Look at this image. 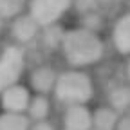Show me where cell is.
Listing matches in <instances>:
<instances>
[{"label": "cell", "instance_id": "cell-15", "mask_svg": "<svg viewBox=\"0 0 130 130\" xmlns=\"http://www.w3.org/2000/svg\"><path fill=\"white\" fill-rule=\"evenodd\" d=\"M27 11V0H0V16L7 22Z\"/></svg>", "mask_w": 130, "mask_h": 130}, {"label": "cell", "instance_id": "cell-19", "mask_svg": "<svg viewBox=\"0 0 130 130\" xmlns=\"http://www.w3.org/2000/svg\"><path fill=\"white\" fill-rule=\"evenodd\" d=\"M114 130H130V114H121Z\"/></svg>", "mask_w": 130, "mask_h": 130}, {"label": "cell", "instance_id": "cell-6", "mask_svg": "<svg viewBox=\"0 0 130 130\" xmlns=\"http://www.w3.org/2000/svg\"><path fill=\"white\" fill-rule=\"evenodd\" d=\"M32 90L27 83L16 81V83L0 90V110L4 112H27V107L31 103Z\"/></svg>", "mask_w": 130, "mask_h": 130}, {"label": "cell", "instance_id": "cell-21", "mask_svg": "<svg viewBox=\"0 0 130 130\" xmlns=\"http://www.w3.org/2000/svg\"><path fill=\"white\" fill-rule=\"evenodd\" d=\"M4 29H6V20L2 18V16H0V36L4 35Z\"/></svg>", "mask_w": 130, "mask_h": 130}, {"label": "cell", "instance_id": "cell-2", "mask_svg": "<svg viewBox=\"0 0 130 130\" xmlns=\"http://www.w3.org/2000/svg\"><path fill=\"white\" fill-rule=\"evenodd\" d=\"M96 94V83L87 69H74L67 67L60 71L56 87L53 92V98L61 103L63 107L67 105H89L94 100Z\"/></svg>", "mask_w": 130, "mask_h": 130}, {"label": "cell", "instance_id": "cell-13", "mask_svg": "<svg viewBox=\"0 0 130 130\" xmlns=\"http://www.w3.org/2000/svg\"><path fill=\"white\" fill-rule=\"evenodd\" d=\"M121 114L118 110H114L110 105H100L92 108V128L96 130H114L118 125Z\"/></svg>", "mask_w": 130, "mask_h": 130}, {"label": "cell", "instance_id": "cell-17", "mask_svg": "<svg viewBox=\"0 0 130 130\" xmlns=\"http://www.w3.org/2000/svg\"><path fill=\"white\" fill-rule=\"evenodd\" d=\"M100 0H72V9L81 16L85 13H90V11H98L100 9Z\"/></svg>", "mask_w": 130, "mask_h": 130}, {"label": "cell", "instance_id": "cell-5", "mask_svg": "<svg viewBox=\"0 0 130 130\" xmlns=\"http://www.w3.org/2000/svg\"><path fill=\"white\" fill-rule=\"evenodd\" d=\"M40 31H42V25L27 11L14 16L13 20H9V36H11L14 45L25 47L29 43L38 42Z\"/></svg>", "mask_w": 130, "mask_h": 130}, {"label": "cell", "instance_id": "cell-3", "mask_svg": "<svg viewBox=\"0 0 130 130\" xmlns=\"http://www.w3.org/2000/svg\"><path fill=\"white\" fill-rule=\"evenodd\" d=\"M25 72V53L20 45H7L0 54V90L20 81Z\"/></svg>", "mask_w": 130, "mask_h": 130}, {"label": "cell", "instance_id": "cell-10", "mask_svg": "<svg viewBox=\"0 0 130 130\" xmlns=\"http://www.w3.org/2000/svg\"><path fill=\"white\" fill-rule=\"evenodd\" d=\"M107 105H110L114 110L119 114H128L130 112V83L123 81V83L112 85L107 92Z\"/></svg>", "mask_w": 130, "mask_h": 130}, {"label": "cell", "instance_id": "cell-8", "mask_svg": "<svg viewBox=\"0 0 130 130\" xmlns=\"http://www.w3.org/2000/svg\"><path fill=\"white\" fill-rule=\"evenodd\" d=\"M110 42L118 54L125 58L130 56V9L116 16L110 27Z\"/></svg>", "mask_w": 130, "mask_h": 130}, {"label": "cell", "instance_id": "cell-20", "mask_svg": "<svg viewBox=\"0 0 130 130\" xmlns=\"http://www.w3.org/2000/svg\"><path fill=\"white\" fill-rule=\"evenodd\" d=\"M125 81H128V83H130V56H128L126 61H125Z\"/></svg>", "mask_w": 130, "mask_h": 130}, {"label": "cell", "instance_id": "cell-4", "mask_svg": "<svg viewBox=\"0 0 130 130\" xmlns=\"http://www.w3.org/2000/svg\"><path fill=\"white\" fill-rule=\"evenodd\" d=\"M69 11H72V0H27V13L42 27L60 24Z\"/></svg>", "mask_w": 130, "mask_h": 130}, {"label": "cell", "instance_id": "cell-7", "mask_svg": "<svg viewBox=\"0 0 130 130\" xmlns=\"http://www.w3.org/2000/svg\"><path fill=\"white\" fill-rule=\"evenodd\" d=\"M60 71L49 63H40L36 67H32L27 74V85L32 90V94H45L53 96L56 79H58Z\"/></svg>", "mask_w": 130, "mask_h": 130}, {"label": "cell", "instance_id": "cell-1", "mask_svg": "<svg viewBox=\"0 0 130 130\" xmlns=\"http://www.w3.org/2000/svg\"><path fill=\"white\" fill-rule=\"evenodd\" d=\"M105 42L100 32L89 31L81 25H74L65 31L60 53L69 67L89 69L105 58Z\"/></svg>", "mask_w": 130, "mask_h": 130}, {"label": "cell", "instance_id": "cell-23", "mask_svg": "<svg viewBox=\"0 0 130 130\" xmlns=\"http://www.w3.org/2000/svg\"><path fill=\"white\" fill-rule=\"evenodd\" d=\"M0 54H2V47H0Z\"/></svg>", "mask_w": 130, "mask_h": 130}, {"label": "cell", "instance_id": "cell-18", "mask_svg": "<svg viewBox=\"0 0 130 130\" xmlns=\"http://www.w3.org/2000/svg\"><path fill=\"white\" fill-rule=\"evenodd\" d=\"M29 130H56V126L51 123V119H47V121H32Z\"/></svg>", "mask_w": 130, "mask_h": 130}, {"label": "cell", "instance_id": "cell-14", "mask_svg": "<svg viewBox=\"0 0 130 130\" xmlns=\"http://www.w3.org/2000/svg\"><path fill=\"white\" fill-rule=\"evenodd\" d=\"M31 119L24 112H4L0 110V130H29Z\"/></svg>", "mask_w": 130, "mask_h": 130}, {"label": "cell", "instance_id": "cell-16", "mask_svg": "<svg viewBox=\"0 0 130 130\" xmlns=\"http://www.w3.org/2000/svg\"><path fill=\"white\" fill-rule=\"evenodd\" d=\"M81 27H85L89 31H94V32H101L103 25H105V18L103 14L100 13V9L98 11H90V13H85L79 16V24Z\"/></svg>", "mask_w": 130, "mask_h": 130}, {"label": "cell", "instance_id": "cell-24", "mask_svg": "<svg viewBox=\"0 0 130 130\" xmlns=\"http://www.w3.org/2000/svg\"><path fill=\"white\" fill-rule=\"evenodd\" d=\"M92 130H96V128H92Z\"/></svg>", "mask_w": 130, "mask_h": 130}, {"label": "cell", "instance_id": "cell-22", "mask_svg": "<svg viewBox=\"0 0 130 130\" xmlns=\"http://www.w3.org/2000/svg\"><path fill=\"white\" fill-rule=\"evenodd\" d=\"M108 2H114V0H100V4H108Z\"/></svg>", "mask_w": 130, "mask_h": 130}, {"label": "cell", "instance_id": "cell-12", "mask_svg": "<svg viewBox=\"0 0 130 130\" xmlns=\"http://www.w3.org/2000/svg\"><path fill=\"white\" fill-rule=\"evenodd\" d=\"M65 29L60 24H51V25H45L42 27L40 31V36H38V42L40 45L45 49V51H60L61 49V43H63V36H65Z\"/></svg>", "mask_w": 130, "mask_h": 130}, {"label": "cell", "instance_id": "cell-25", "mask_svg": "<svg viewBox=\"0 0 130 130\" xmlns=\"http://www.w3.org/2000/svg\"><path fill=\"white\" fill-rule=\"evenodd\" d=\"M128 114H130V112H128Z\"/></svg>", "mask_w": 130, "mask_h": 130}, {"label": "cell", "instance_id": "cell-11", "mask_svg": "<svg viewBox=\"0 0 130 130\" xmlns=\"http://www.w3.org/2000/svg\"><path fill=\"white\" fill-rule=\"evenodd\" d=\"M27 116L31 121H47L53 114V100L45 94H32L31 103L27 107Z\"/></svg>", "mask_w": 130, "mask_h": 130}, {"label": "cell", "instance_id": "cell-9", "mask_svg": "<svg viewBox=\"0 0 130 130\" xmlns=\"http://www.w3.org/2000/svg\"><path fill=\"white\" fill-rule=\"evenodd\" d=\"M61 130H92V108L89 105H67L61 114Z\"/></svg>", "mask_w": 130, "mask_h": 130}]
</instances>
